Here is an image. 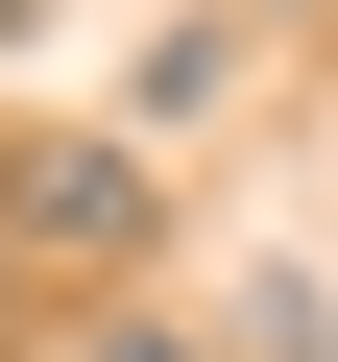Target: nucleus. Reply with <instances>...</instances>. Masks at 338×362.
Instances as JSON below:
<instances>
[{"label":"nucleus","mask_w":338,"mask_h":362,"mask_svg":"<svg viewBox=\"0 0 338 362\" xmlns=\"http://www.w3.org/2000/svg\"><path fill=\"white\" fill-rule=\"evenodd\" d=\"M0 266H145V145H0Z\"/></svg>","instance_id":"nucleus-1"},{"label":"nucleus","mask_w":338,"mask_h":362,"mask_svg":"<svg viewBox=\"0 0 338 362\" xmlns=\"http://www.w3.org/2000/svg\"><path fill=\"white\" fill-rule=\"evenodd\" d=\"M73 362H194V338H145V314H121V338H73Z\"/></svg>","instance_id":"nucleus-2"},{"label":"nucleus","mask_w":338,"mask_h":362,"mask_svg":"<svg viewBox=\"0 0 338 362\" xmlns=\"http://www.w3.org/2000/svg\"><path fill=\"white\" fill-rule=\"evenodd\" d=\"M0 362H25V266H0Z\"/></svg>","instance_id":"nucleus-3"},{"label":"nucleus","mask_w":338,"mask_h":362,"mask_svg":"<svg viewBox=\"0 0 338 362\" xmlns=\"http://www.w3.org/2000/svg\"><path fill=\"white\" fill-rule=\"evenodd\" d=\"M25 25H49V0H0V49H25Z\"/></svg>","instance_id":"nucleus-4"}]
</instances>
